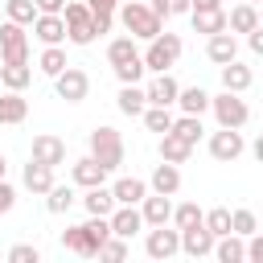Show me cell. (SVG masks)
I'll return each instance as SVG.
<instances>
[{
    "mask_svg": "<svg viewBox=\"0 0 263 263\" xmlns=\"http://www.w3.org/2000/svg\"><path fill=\"white\" fill-rule=\"evenodd\" d=\"M74 201H78L74 185H53V189L45 193V210H49V214H66V210H70Z\"/></svg>",
    "mask_w": 263,
    "mask_h": 263,
    "instance_id": "d590c367",
    "label": "cell"
},
{
    "mask_svg": "<svg viewBox=\"0 0 263 263\" xmlns=\"http://www.w3.org/2000/svg\"><path fill=\"white\" fill-rule=\"evenodd\" d=\"M247 45H251V53H259V58H263V25H259L255 33H247Z\"/></svg>",
    "mask_w": 263,
    "mask_h": 263,
    "instance_id": "bcb514c9",
    "label": "cell"
},
{
    "mask_svg": "<svg viewBox=\"0 0 263 263\" xmlns=\"http://www.w3.org/2000/svg\"><path fill=\"white\" fill-rule=\"evenodd\" d=\"M148 222H144V214L136 210V205H115V214H111V234H119V238H132L136 230H144Z\"/></svg>",
    "mask_w": 263,
    "mask_h": 263,
    "instance_id": "44dd1931",
    "label": "cell"
},
{
    "mask_svg": "<svg viewBox=\"0 0 263 263\" xmlns=\"http://www.w3.org/2000/svg\"><path fill=\"white\" fill-rule=\"evenodd\" d=\"M226 16H230V33H255V29H259V4L238 0Z\"/></svg>",
    "mask_w": 263,
    "mask_h": 263,
    "instance_id": "484cf974",
    "label": "cell"
},
{
    "mask_svg": "<svg viewBox=\"0 0 263 263\" xmlns=\"http://www.w3.org/2000/svg\"><path fill=\"white\" fill-rule=\"evenodd\" d=\"M148 90V107H173L177 103V95H181V86H177V78L164 70V74H152V82L144 86Z\"/></svg>",
    "mask_w": 263,
    "mask_h": 263,
    "instance_id": "5bb4252c",
    "label": "cell"
},
{
    "mask_svg": "<svg viewBox=\"0 0 263 263\" xmlns=\"http://www.w3.org/2000/svg\"><path fill=\"white\" fill-rule=\"evenodd\" d=\"M123 136L115 132V127H107V123H99L95 132H90V156L107 168V173H115L119 164H123Z\"/></svg>",
    "mask_w": 263,
    "mask_h": 263,
    "instance_id": "3957f363",
    "label": "cell"
},
{
    "mask_svg": "<svg viewBox=\"0 0 263 263\" xmlns=\"http://www.w3.org/2000/svg\"><path fill=\"white\" fill-rule=\"evenodd\" d=\"M8 177V160H4V152H0V181Z\"/></svg>",
    "mask_w": 263,
    "mask_h": 263,
    "instance_id": "db71d44e",
    "label": "cell"
},
{
    "mask_svg": "<svg viewBox=\"0 0 263 263\" xmlns=\"http://www.w3.org/2000/svg\"><path fill=\"white\" fill-rule=\"evenodd\" d=\"M70 181H74L78 189H95V185L107 181V168H103L95 156H78V160L70 164Z\"/></svg>",
    "mask_w": 263,
    "mask_h": 263,
    "instance_id": "9a60e30c",
    "label": "cell"
},
{
    "mask_svg": "<svg viewBox=\"0 0 263 263\" xmlns=\"http://www.w3.org/2000/svg\"><path fill=\"white\" fill-rule=\"evenodd\" d=\"M33 37H37L41 45H62V41H66V16H62V12H37Z\"/></svg>",
    "mask_w": 263,
    "mask_h": 263,
    "instance_id": "7c38bea8",
    "label": "cell"
},
{
    "mask_svg": "<svg viewBox=\"0 0 263 263\" xmlns=\"http://www.w3.org/2000/svg\"><path fill=\"white\" fill-rule=\"evenodd\" d=\"M90 12H119V0H86Z\"/></svg>",
    "mask_w": 263,
    "mask_h": 263,
    "instance_id": "7dc6e473",
    "label": "cell"
},
{
    "mask_svg": "<svg viewBox=\"0 0 263 263\" xmlns=\"http://www.w3.org/2000/svg\"><path fill=\"white\" fill-rule=\"evenodd\" d=\"M173 132H177L181 140H189V144H197L205 127H201V115H185V111H181V115L173 119Z\"/></svg>",
    "mask_w": 263,
    "mask_h": 263,
    "instance_id": "8d00e7d4",
    "label": "cell"
},
{
    "mask_svg": "<svg viewBox=\"0 0 263 263\" xmlns=\"http://www.w3.org/2000/svg\"><path fill=\"white\" fill-rule=\"evenodd\" d=\"M62 16H66V41H74V45L95 41V12H90L86 0H66Z\"/></svg>",
    "mask_w": 263,
    "mask_h": 263,
    "instance_id": "277c9868",
    "label": "cell"
},
{
    "mask_svg": "<svg viewBox=\"0 0 263 263\" xmlns=\"http://www.w3.org/2000/svg\"><path fill=\"white\" fill-rule=\"evenodd\" d=\"M140 119H144V127H148V132L164 136V132H173V119H177V115H173L168 107H144V115H140Z\"/></svg>",
    "mask_w": 263,
    "mask_h": 263,
    "instance_id": "e575fe53",
    "label": "cell"
},
{
    "mask_svg": "<svg viewBox=\"0 0 263 263\" xmlns=\"http://www.w3.org/2000/svg\"><path fill=\"white\" fill-rule=\"evenodd\" d=\"M8 263H41V251L33 242H16V247H8Z\"/></svg>",
    "mask_w": 263,
    "mask_h": 263,
    "instance_id": "7bdbcfd3",
    "label": "cell"
},
{
    "mask_svg": "<svg viewBox=\"0 0 263 263\" xmlns=\"http://www.w3.org/2000/svg\"><path fill=\"white\" fill-rule=\"evenodd\" d=\"M111 70H115L119 82H140L148 66H144V53H140V58H132V62H123V66H111Z\"/></svg>",
    "mask_w": 263,
    "mask_h": 263,
    "instance_id": "60d3db41",
    "label": "cell"
},
{
    "mask_svg": "<svg viewBox=\"0 0 263 263\" xmlns=\"http://www.w3.org/2000/svg\"><path fill=\"white\" fill-rule=\"evenodd\" d=\"M247 4H263V0H247Z\"/></svg>",
    "mask_w": 263,
    "mask_h": 263,
    "instance_id": "9f6ffc18",
    "label": "cell"
},
{
    "mask_svg": "<svg viewBox=\"0 0 263 263\" xmlns=\"http://www.w3.org/2000/svg\"><path fill=\"white\" fill-rule=\"evenodd\" d=\"M37 66H41V74L58 78L70 62H66V49H62V45H45V49H41V58H37Z\"/></svg>",
    "mask_w": 263,
    "mask_h": 263,
    "instance_id": "836d02e7",
    "label": "cell"
},
{
    "mask_svg": "<svg viewBox=\"0 0 263 263\" xmlns=\"http://www.w3.org/2000/svg\"><path fill=\"white\" fill-rule=\"evenodd\" d=\"M259 25H263V4H259Z\"/></svg>",
    "mask_w": 263,
    "mask_h": 263,
    "instance_id": "11a10c76",
    "label": "cell"
},
{
    "mask_svg": "<svg viewBox=\"0 0 263 263\" xmlns=\"http://www.w3.org/2000/svg\"><path fill=\"white\" fill-rule=\"evenodd\" d=\"M242 152H247V140H242L238 127H218V132L210 136V156H214V160L230 164V160H238Z\"/></svg>",
    "mask_w": 263,
    "mask_h": 263,
    "instance_id": "9c48e42d",
    "label": "cell"
},
{
    "mask_svg": "<svg viewBox=\"0 0 263 263\" xmlns=\"http://www.w3.org/2000/svg\"><path fill=\"white\" fill-rule=\"evenodd\" d=\"M168 8H173V16H185V12H193V0H168Z\"/></svg>",
    "mask_w": 263,
    "mask_h": 263,
    "instance_id": "f907efd6",
    "label": "cell"
},
{
    "mask_svg": "<svg viewBox=\"0 0 263 263\" xmlns=\"http://www.w3.org/2000/svg\"><path fill=\"white\" fill-rule=\"evenodd\" d=\"M111 193H115L119 205H140V201L148 197V181H140V177H119V181L111 185Z\"/></svg>",
    "mask_w": 263,
    "mask_h": 263,
    "instance_id": "603a6c76",
    "label": "cell"
},
{
    "mask_svg": "<svg viewBox=\"0 0 263 263\" xmlns=\"http://www.w3.org/2000/svg\"><path fill=\"white\" fill-rule=\"evenodd\" d=\"M148 4H152V12H156L160 21H168V16H173V8H168V0H148Z\"/></svg>",
    "mask_w": 263,
    "mask_h": 263,
    "instance_id": "681fc988",
    "label": "cell"
},
{
    "mask_svg": "<svg viewBox=\"0 0 263 263\" xmlns=\"http://www.w3.org/2000/svg\"><path fill=\"white\" fill-rule=\"evenodd\" d=\"M218 70H222V90H234V95H242V90L255 82L251 66H242L238 58H234V62H226V66H218Z\"/></svg>",
    "mask_w": 263,
    "mask_h": 263,
    "instance_id": "7402d4cb",
    "label": "cell"
},
{
    "mask_svg": "<svg viewBox=\"0 0 263 263\" xmlns=\"http://www.w3.org/2000/svg\"><path fill=\"white\" fill-rule=\"evenodd\" d=\"M4 16L16 25H33L37 21V4L33 0H4Z\"/></svg>",
    "mask_w": 263,
    "mask_h": 263,
    "instance_id": "74e56055",
    "label": "cell"
},
{
    "mask_svg": "<svg viewBox=\"0 0 263 263\" xmlns=\"http://www.w3.org/2000/svg\"><path fill=\"white\" fill-rule=\"evenodd\" d=\"M0 82H4V90H25L33 82L29 62H0Z\"/></svg>",
    "mask_w": 263,
    "mask_h": 263,
    "instance_id": "4316f807",
    "label": "cell"
},
{
    "mask_svg": "<svg viewBox=\"0 0 263 263\" xmlns=\"http://www.w3.org/2000/svg\"><path fill=\"white\" fill-rule=\"evenodd\" d=\"M99 259H111V263H119V259H127V238H119V234H111L103 247H99Z\"/></svg>",
    "mask_w": 263,
    "mask_h": 263,
    "instance_id": "b9f144b4",
    "label": "cell"
},
{
    "mask_svg": "<svg viewBox=\"0 0 263 263\" xmlns=\"http://www.w3.org/2000/svg\"><path fill=\"white\" fill-rule=\"evenodd\" d=\"M251 156L263 164V136H255V144H251Z\"/></svg>",
    "mask_w": 263,
    "mask_h": 263,
    "instance_id": "f5cc1de1",
    "label": "cell"
},
{
    "mask_svg": "<svg viewBox=\"0 0 263 263\" xmlns=\"http://www.w3.org/2000/svg\"><path fill=\"white\" fill-rule=\"evenodd\" d=\"M177 58H181V37H177V33H160V37H152L148 49H144V66H148L152 74L173 70Z\"/></svg>",
    "mask_w": 263,
    "mask_h": 263,
    "instance_id": "5b68a950",
    "label": "cell"
},
{
    "mask_svg": "<svg viewBox=\"0 0 263 263\" xmlns=\"http://www.w3.org/2000/svg\"><path fill=\"white\" fill-rule=\"evenodd\" d=\"M205 58H210L214 66H226V62H234V58H238V41H234V33H230V29L214 33V37L205 41Z\"/></svg>",
    "mask_w": 263,
    "mask_h": 263,
    "instance_id": "2e32d148",
    "label": "cell"
},
{
    "mask_svg": "<svg viewBox=\"0 0 263 263\" xmlns=\"http://www.w3.org/2000/svg\"><path fill=\"white\" fill-rule=\"evenodd\" d=\"M247 259H255V263H263V234L255 230L251 238H247Z\"/></svg>",
    "mask_w": 263,
    "mask_h": 263,
    "instance_id": "f6af8a7d",
    "label": "cell"
},
{
    "mask_svg": "<svg viewBox=\"0 0 263 263\" xmlns=\"http://www.w3.org/2000/svg\"><path fill=\"white\" fill-rule=\"evenodd\" d=\"M53 90H58V99H66V103H82V99L90 95V74L78 70V66H66V70L53 78Z\"/></svg>",
    "mask_w": 263,
    "mask_h": 263,
    "instance_id": "ba28073f",
    "label": "cell"
},
{
    "mask_svg": "<svg viewBox=\"0 0 263 263\" xmlns=\"http://www.w3.org/2000/svg\"><path fill=\"white\" fill-rule=\"evenodd\" d=\"M12 205H16V189L8 181H0V214H12Z\"/></svg>",
    "mask_w": 263,
    "mask_h": 263,
    "instance_id": "ee69618b",
    "label": "cell"
},
{
    "mask_svg": "<svg viewBox=\"0 0 263 263\" xmlns=\"http://www.w3.org/2000/svg\"><path fill=\"white\" fill-rule=\"evenodd\" d=\"M148 189H152V193H168V197H173V193L181 189V168H177L173 160H160V164L152 168V177H148Z\"/></svg>",
    "mask_w": 263,
    "mask_h": 263,
    "instance_id": "d6986e66",
    "label": "cell"
},
{
    "mask_svg": "<svg viewBox=\"0 0 263 263\" xmlns=\"http://www.w3.org/2000/svg\"><path fill=\"white\" fill-rule=\"evenodd\" d=\"M107 238H111V218H99V214H90L86 222L62 230V247L74 251V255H82V259H99V247Z\"/></svg>",
    "mask_w": 263,
    "mask_h": 263,
    "instance_id": "6da1fadb",
    "label": "cell"
},
{
    "mask_svg": "<svg viewBox=\"0 0 263 263\" xmlns=\"http://www.w3.org/2000/svg\"><path fill=\"white\" fill-rule=\"evenodd\" d=\"M214 242H218V234H214L205 222L181 230V251H185L189 259H205V255H214Z\"/></svg>",
    "mask_w": 263,
    "mask_h": 263,
    "instance_id": "8fae6325",
    "label": "cell"
},
{
    "mask_svg": "<svg viewBox=\"0 0 263 263\" xmlns=\"http://www.w3.org/2000/svg\"><path fill=\"white\" fill-rule=\"evenodd\" d=\"M189 156H193V144H189V140H181L177 132H164V136H160V160L185 164Z\"/></svg>",
    "mask_w": 263,
    "mask_h": 263,
    "instance_id": "83f0119b",
    "label": "cell"
},
{
    "mask_svg": "<svg viewBox=\"0 0 263 263\" xmlns=\"http://www.w3.org/2000/svg\"><path fill=\"white\" fill-rule=\"evenodd\" d=\"M210 99H214V95H205L201 86H181L177 107H181L185 115H201V111H210Z\"/></svg>",
    "mask_w": 263,
    "mask_h": 263,
    "instance_id": "4dcf8cb0",
    "label": "cell"
},
{
    "mask_svg": "<svg viewBox=\"0 0 263 263\" xmlns=\"http://www.w3.org/2000/svg\"><path fill=\"white\" fill-rule=\"evenodd\" d=\"M140 214H144L148 226H164V222H173V201H168V193H148V197L140 201Z\"/></svg>",
    "mask_w": 263,
    "mask_h": 263,
    "instance_id": "ffe728a7",
    "label": "cell"
},
{
    "mask_svg": "<svg viewBox=\"0 0 263 263\" xmlns=\"http://www.w3.org/2000/svg\"><path fill=\"white\" fill-rule=\"evenodd\" d=\"M37 4V12H62L66 8V0H33Z\"/></svg>",
    "mask_w": 263,
    "mask_h": 263,
    "instance_id": "c3c4849f",
    "label": "cell"
},
{
    "mask_svg": "<svg viewBox=\"0 0 263 263\" xmlns=\"http://www.w3.org/2000/svg\"><path fill=\"white\" fill-rule=\"evenodd\" d=\"M210 111H214L218 127H242V123L251 119V107H247V99H238L234 90H222V95H214V99H210Z\"/></svg>",
    "mask_w": 263,
    "mask_h": 263,
    "instance_id": "8992f818",
    "label": "cell"
},
{
    "mask_svg": "<svg viewBox=\"0 0 263 263\" xmlns=\"http://www.w3.org/2000/svg\"><path fill=\"white\" fill-rule=\"evenodd\" d=\"M132 58H140L132 33H123V37H115V41L107 45V62H111V66H123V62H132Z\"/></svg>",
    "mask_w": 263,
    "mask_h": 263,
    "instance_id": "1f68e13d",
    "label": "cell"
},
{
    "mask_svg": "<svg viewBox=\"0 0 263 263\" xmlns=\"http://www.w3.org/2000/svg\"><path fill=\"white\" fill-rule=\"evenodd\" d=\"M21 181H25V189L29 193H49L58 181H53V168L49 164H41V160H33L29 156V164H25V173H21Z\"/></svg>",
    "mask_w": 263,
    "mask_h": 263,
    "instance_id": "ac0fdd59",
    "label": "cell"
},
{
    "mask_svg": "<svg viewBox=\"0 0 263 263\" xmlns=\"http://www.w3.org/2000/svg\"><path fill=\"white\" fill-rule=\"evenodd\" d=\"M82 205H86V214H99V218H111L115 214V193H111V185H95V189H86V197H82Z\"/></svg>",
    "mask_w": 263,
    "mask_h": 263,
    "instance_id": "cb8c5ba5",
    "label": "cell"
},
{
    "mask_svg": "<svg viewBox=\"0 0 263 263\" xmlns=\"http://www.w3.org/2000/svg\"><path fill=\"white\" fill-rule=\"evenodd\" d=\"M119 25L136 37V41H152V37H160L164 33V21L152 12V4L148 0H127V4H119Z\"/></svg>",
    "mask_w": 263,
    "mask_h": 263,
    "instance_id": "7a4b0ae2",
    "label": "cell"
},
{
    "mask_svg": "<svg viewBox=\"0 0 263 263\" xmlns=\"http://www.w3.org/2000/svg\"><path fill=\"white\" fill-rule=\"evenodd\" d=\"M205 226H210L218 238H222V234H230V230H234V226H230V210H226V205H214V210H205Z\"/></svg>",
    "mask_w": 263,
    "mask_h": 263,
    "instance_id": "ab89813d",
    "label": "cell"
},
{
    "mask_svg": "<svg viewBox=\"0 0 263 263\" xmlns=\"http://www.w3.org/2000/svg\"><path fill=\"white\" fill-rule=\"evenodd\" d=\"M115 107L123 111V115H144V107H148V90L140 86V82H119V95H115Z\"/></svg>",
    "mask_w": 263,
    "mask_h": 263,
    "instance_id": "e0dca14e",
    "label": "cell"
},
{
    "mask_svg": "<svg viewBox=\"0 0 263 263\" xmlns=\"http://www.w3.org/2000/svg\"><path fill=\"white\" fill-rule=\"evenodd\" d=\"M144 251H148V259H173L181 251V230L177 226L168 230V222L164 226H152L148 238H144Z\"/></svg>",
    "mask_w": 263,
    "mask_h": 263,
    "instance_id": "30bf717a",
    "label": "cell"
},
{
    "mask_svg": "<svg viewBox=\"0 0 263 263\" xmlns=\"http://www.w3.org/2000/svg\"><path fill=\"white\" fill-rule=\"evenodd\" d=\"M33 160H41V164H49V168L66 164V140H62V136H49V132L33 136Z\"/></svg>",
    "mask_w": 263,
    "mask_h": 263,
    "instance_id": "4fadbf2b",
    "label": "cell"
},
{
    "mask_svg": "<svg viewBox=\"0 0 263 263\" xmlns=\"http://www.w3.org/2000/svg\"><path fill=\"white\" fill-rule=\"evenodd\" d=\"M222 8V0H193V12H214Z\"/></svg>",
    "mask_w": 263,
    "mask_h": 263,
    "instance_id": "816d5d0a",
    "label": "cell"
},
{
    "mask_svg": "<svg viewBox=\"0 0 263 263\" xmlns=\"http://www.w3.org/2000/svg\"><path fill=\"white\" fill-rule=\"evenodd\" d=\"M214 259H218V263H242V259H247V238L234 234V230L222 234V238L214 242Z\"/></svg>",
    "mask_w": 263,
    "mask_h": 263,
    "instance_id": "d4e9b609",
    "label": "cell"
},
{
    "mask_svg": "<svg viewBox=\"0 0 263 263\" xmlns=\"http://www.w3.org/2000/svg\"><path fill=\"white\" fill-rule=\"evenodd\" d=\"M0 62H29V33L8 16L0 25Z\"/></svg>",
    "mask_w": 263,
    "mask_h": 263,
    "instance_id": "52a82bcc",
    "label": "cell"
},
{
    "mask_svg": "<svg viewBox=\"0 0 263 263\" xmlns=\"http://www.w3.org/2000/svg\"><path fill=\"white\" fill-rule=\"evenodd\" d=\"M230 226H234V234L251 238V234L259 230V214H255V210H230Z\"/></svg>",
    "mask_w": 263,
    "mask_h": 263,
    "instance_id": "f35d334b",
    "label": "cell"
},
{
    "mask_svg": "<svg viewBox=\"0 0 263 263\" xmlns=\"http://www.w3.org/2000/svg\"><path fill=\"white\" fill-rule=\"evenodd\" d=\"M201 222H205V210H201L197 201L173 205V226H177V230H189V226H201Z\"/></svg>",
    "mask_w": 263,
    "mask_h": 263,
    "instance_id": "d6a6232c",
    "label": "cell"
},
{
    "mask_svg": "<svg viewBox=\"0 0 263 263\" xmlns=\"http://www.w3.org/2000/svg\"><path fill=\"white\" fill-rule=\"evenodd\" d=\"M189 16H193V29H197V33H205V37H214V33L230 29L226 8H214V12H189Z\"/></svg>",
    "mask_w": 263,
    "mask_h": 263,
    "instance_id": "f546056e",
    "label": "cell"
},
{
    "mask_svg": "<svg viewBox=\"0 0 263 263\" xmlns=\"http://www.w3.org/2000/svg\"><path fill=\"white\" fill-rule=\"evenodd\" d=\"M29 103L21 99V90H4L0 95V123H25Z\"/></svg>",
    "mask_w": 263,
    "mask_h": 263,
    "instance_id": "f1b7e54d",
    "label": "cell"
}]
</instances>
